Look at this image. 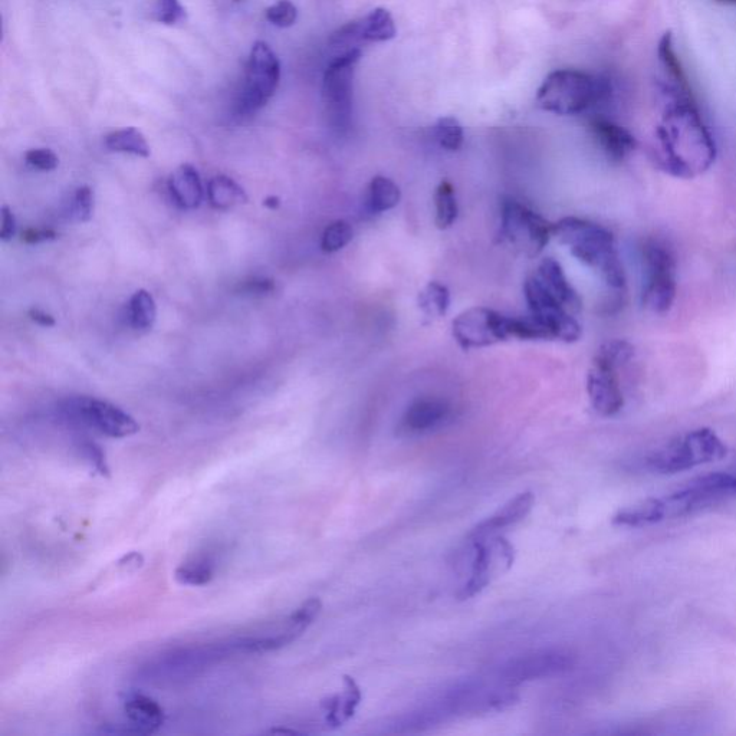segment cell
<instances>
[{"label":"cell","instance_id":"obj_1","mask_svg":"<svg viewBox=\"0 0 736 736\" xmlns=\"http://www.w3.org/2000/svg\"><path fill=\"white\" fill-rule=\"evenodd\" d=\"M656 127V161L660 169L678 179H693L711 169L716 144L695 98H667Z\"/></svg>","mask_w":736,"mask_h":736},{"label":"cell","instance_id":"obj_2","mask_svg":"<svg viewBox=\"0 0 736 736\" xmlns=\"http://www.w3.org/2000/svg\"><path fill=\"white\" fill-rule=\"evenodd\" d=\"M736 496V476L712 473L690 482L686 488L665 498H650L614 515L613 524L639 528L696 514L702 509Z\"/></svg>","mask_w":736,"mask_h":736},{"label":"cell","instance_id":"obj_3","mask_svg":"<svg viewBox=\"0 0 736 736\" xmlns=\"http://www.w3.org/2000/svg\"><path fill=\"white\" fill-rule=\"evenodd\" d=\"M552 236L567 245L578 261L596 269L610 288L626 287V272L610 230L588 220L564 218L552 225Z\"/></svg>","mask_w":736,"mask_h":736},{"label":"cell","instance_id":"obj_4","mask_svg":"<svg viewBox=\"0 0 736 736\" xmlns=\"http://www.w3.org/2000/svg\"><path fill=\"white\" fill-rule=\"evenodd\" d=\"M610 94L611 84L607 78L577 69H558L542 82L535 103L548 113L578 115L607 100Z\"/></svg>","mask_w":736,"mask_h":736},{"label":"cell","instance_id":"obj_5","mask_svg":"<svg viewBox=\"0 0 736 736\" xmlns=\"http://www.w3.org/2000/svg\"><path fill=\"white\" fill-rule=\"evenodd\" d=\"M361 55L360 48L335 55L324 72L322 101L328 124L337 134L347 133L351 127L354 74Z\"/></svg>","mask_w":736,"mask_h":736},{"label":"cell","instance_id":"obj_6","mask_svg":"<svg viewBox=\"0 0 736 736\" xmlns=\"http://www.w3.org/2000/svg\"><path fill=\"white\" fill-rule=\"evenodd\" d=\"M726 446L711 429H698L653 453L647 463L652 471L678 473L725 458Z\"/></svg>","mask_w":736,"mask_h":736},{"label":"cell","instance_id":"obj_7","mask_svg":"<svg viewBox=\"0 0 736 736\" xmlns=\"http://www.w3.org/2000/svg\"><path fill=\"white\" fill-rule=\"evenodd\" d=\"M243 81L238 110L252 115L269 103L281 81V62L266 42L258 41L252 46Z\"/></svg>","mask_w":736,"mask_h":736},{"label":"cell","instance_id":"obj_8","mask_svg":"<svg viewBox=\"0 0 736 736\" xmlns=\"http://www.w3.org/2000/svg\"><path fill=\"white\" fill-rule=\"evenodd\" d=\"M647 282L642 302L646 310L665 314L676 299V259L665 242L650 239L643 246Z\"/></svg>","mask_w":736,"mask_h":736},{"label":"cell","instance_id":"obj_9","mask_svg":"<svg viewBox=\"0 0 736 736\" xmlns=\"http://www.w3.org/2000/svg\"><path fill=\"white\" fill-rule=\"evenodd\" d=\"M473 560L469 580L459 591V600L481 594L495 578L508 571L514 564V547L499 535L471 540Z\"/></svg>","mask_w":736,"mask_h":736},{"label":"cell","instance_id":"obj_10","mask_svg":"<svg viewBox=\"0 0 736 736\" xmlns=\"http://www.w3.org/2000/svg\"><path fill=\"white\" fill-rule=\"evenodd\" d=\"M61 410L71 422L92 427L115 439L136 435L140 430V425L133 416L105 400L75 397L62 403Z\"/></svg>","mask_w":736,"mask_h":736},{"label":"cell","instance_id":"obj_11","mask_svg":"<svg viewBox=\"0 0 736 736\" xmlns=\"http://www.w3.org/2000/svg\"><path fill=\"white\" fill-rule=\"evenodd\" d=\"M501 236L535 256L550 242L552 225L534 210L508 197L501 205Z\"/></svg>","mask_w":736,"mask_h":736},{"label":"cell","instance_id":"obj_12","mask_svg":"<svg viewBox=\"0 0 736 736\" xmlns=\"http://www.w3.org/2000/svg\"><path fill=\"white\" fill-rule=\"evenodd\" d=\"M529 312L547 327L552 340L575 343L580 340L581 327L570 311L548 291L540 278H528L524 285Z\"/></svg>","mask_w":736,"mask_h":736},{"label":"cell","instance_id":"obj_13","mask_svg":"<svg viewBox=\"0 0 736 736\" xmlns=\"http://www.w3.org/2000/svg\"><path fill=\"white\" fill-rule=\"evenodd\" d=\"M574 665V657L561 649H544L528 655L515 657L499 667L496 678L505 685L517 688L531 680L552 678L563 675Z\"/></svg>","mask_w":736,"mask_h":736},{"label":"cell","instance_id":"obj_14","mask_svg":"<svg viewBox=\"0 0 736 736\" xmlns=\"http://www.w3.org/2000/svg\"><path fill=\"white\" fill-rule=\"evenodd\" d=\"M453 337L463 350L506 341L509 338L508 317L489 308H471L453 321Z\"/></svg>","mask_w":736,"mask_h":736},{"label":"cell","instance_id":"obj_15","mask_svg":"<svg viewBox=\"0 0 736 736\" xmlns=\"http://www.w3.org/2000/svg\"><path fill=\"white\" fill-rule=\"evenodd\" d=\"M397 29L391 13L384 8H376L358 21L345 23L330 38V46L340 54L356 49L357 44L367 42L391 41L396 38ZM337 54V55H340Z\"/></svg>","mask_w":736,"mask_h":736},{"label":"cell","instance_id":"obj_16","mask_svg":"<svg viewBox=\"0 0 736 736\" xmlns=\"http://www.w3.org/2000/svg\"><path fill=\"white\" fill-rule=\"evenodd\" d=\"M587 393L591 406L601 416H614L623 409L624 397L616 368L594 360L593 367L588 371Z\"/></svg>","mask_w":736,"mask_h":736},{"label":"cell","instance_id":"obj_17","mask_svg":"<svg viewBox=\"0 0 736 736\" xmlns=\"http://www.w3.org/2000/svg\"><path fill=\"white\" fill-rule=\"evenodd\" d=\"M657 57H659V65L663 74L662 81H660L663 94L667 98H692V88L683 71L682 62L676 54L670 32L660 39L659 46H657Z\"/></svg>","mask_w":736,"mask_h":736},{"label":"cell","instance_id":"obj_18","mask_svg":"<svg viewBox=\"0 0 736 736\" xmlns=\"http://www.w3.org/2000/svg\"><path fill=\"white\" fill-rule=\"evenodd\" d=\"M534 502L535 496L532 492H524V494L515 496L514 499L506 502L501 509H498L492 517L476 525L469 534V541L491 537V535L498 534L502 529L514 527L518 522L524 521L529 512L532 511Z\"/></svg>","mask_w":736,"mask_h":736},{"label":"cell","instance_id":"obj_19","mask_svg":"<svg viewBox=\"0 0 736 736\" xmlns=\"http://www.w3.org/2000/svg\"><path fill=\"white\" fill-rule=\"evenodd\" d=\"M449 414L450 406L445 400L437 397H420L407 407L402 427L414 435L432 432L448 420Z\"/></svg>","mask_w":736,"mask_h":736},{"label":"cell","instance_id":"obj_20","mask_svg":"<svg viewBox=\"0 0 736 736\" xmlns=\"http://www.w3.org/2000/svg\"><path fill=\"white\" fill-rule=\"evenodd\" d=\"M123 705L128 728L133 731V734H154L164 724L166 715H164L163 708L150 696L136 692L128 693Z\"/></svg>","mask_w":736,"mask_h":736},{"label":"cell","instance_id":"obj_21","mask_svg":"<svg viewBox=\"0 0 736 736\" xmlns=\"http://www.w3.org/2000/svg\"><path fill=\"white\" fill-rule=\"evenodd\" d=\"M590 131L610 160L623 161L636 150L633 134L607 118L594 117L590 121Z\"/></svg>","mask_w":736,"mask_h":736},{"label":"cell","instance_id":"obj_22","mask_svg":"<svg viewBox=\"0 0 736 736\" xmlns=\"http://www.w3.org/2000/svg\"><path fill=\"white\" fill-rule=\"evenodd\" d=\"M538 272H540L542 284L564 305L565 310L570 311L571 314H578L583 310V301H581L580 295L575 291L573 285L568 282L563 268L555 259H544L540 268H538Z\"/></svg>","mask_w":736,"mask_h":736},{"label":"cell","instance_id":"obj_23","mask_svg":"<svg viewBox=\"0 0 736 736\" xmlns=\"http://www.w3.org/2000/svg\"><path fill=\"white\" fill-rule=\"evenodd\" d=\"M169 192L182 209L193 210L203 199V186L199 172L192 164H182L169 179Z\"/></svg>","mask_w":736,"mask_h":736},{"label":"cell","instance_id":"obj_24","mask_svg":"<svg viewBox=\"0 0 736 736\" xmlns=\"http://www.w3.org/2000/svg\"><path fill=\"white\" fill-rule=\"evenodd\" d=\"M343 683L344 689L340 695L331 696V698L322 702V708L327 713L325 719H327V724L331 728H338V726L350 721L356 713L361 699H363L360 686L357 685L356 680L350 678V676H344Z\"/></svg>","mask_w":736,"mask_h":736},{"label":"cell","instance_id":"obj_25","mask_svg":"<svg viewBox=\"0 0 736 736\" xmlns=\"http://www.w3.org/2000/svg\"><path fill=\"white\" fill-rule=\"evenodd\" d=\"M207 199L218 210L232 209L239 203L248 202L245 190L228 176H216L207 184Z\"/></svg>","mask_w":736,"mask_h":736},{"label":"cell","instance_id":"obj_26","mask_svg":"<svg viewBox=\"0 0 736 736\" xmlns=\"http://www.w3.org/2000/svg\"><path fill=\"white\" fill-rule=\"evenodd\" d=\"M105 147L115 153L133 154V156L150 157L151 150L146 137L134 127L113 131L105 137Z\"/></svg>","mask_w":736,"mask_h":736},{"label":"cell","instance_id":"obj_27","mask_svg":"<svg viewBox=\"0 0 736 736\" xmlns=\"http://www.w3.org/2000/svg\"><path fill=\"white\" fill-rule=\"evenodd\" d=\"M400 197L402 193L393 180L384 176H376L371 180L367 199L371 212L381 213L393 209L399 205Z\"/></svg>","mask_w":736,"mask_h":736},{"label":"cell","instance_id":"obj_28","mask_svg":"<svg viewBox=\"0 0 736 736\" xmlns=\"http://www.w3.org/2000/svg\"><path fill=\"white\" fill-rule=\"evenodd\" d=\"M128 317L134 330L147 331L153 328L157 318V307L149 291L140 289L131 297Z\"/></svg>","mask_w":736,"mask_h":736},{"label":"cell","instance_id":"obj_29","mask_svg":"<svg viewBox=\"0 0 736 736\" xmlns=\"http://www.w3.org/2000/svg\"><path fill=\"white\" fill-rule=\"evenodd\" d=\"M436 226L439 229H448L458 218L459 207L456 200L455 187L445 180L439 184L435 195Z\"/></svg>","mask_w":736,"mask_h":736},{"label":"cell","instance_id":"obj_30","mask_svg":"<svg viewBox=\"0 0 736 736\" xmlns=\"http://www.w3.org/2000/svg\"><path fill=\"white\" fill-rule=\"evenodd\" d=\"M450 294L449 289L439 282H430L429 285L419 295L420 310L425 312L427 317L439 318L443 317L449 310Z\"/></svg>","mask_w":736,"mask_h":736},{"label":"cell","instance_id":"obj_31","mask_svg":"<svg viewBox=\"0 0 736 736\" xmlns=\"http://www.w3.org/2000/svg\"><path fill=\"white\" fill-rule=\"evenodd\" d=\"M633 357L634 347L629 343V341L611 340L598 348L594 360L600 361V363L607 364V366L619 370V367L630 363V361L633 360Z\"/></svg>","mask_w":736,"mask_h":736},{"label":"cell","instance_id":"obj_32","mask_svg":"<svg viewBox=\"0 0 736 736\" xmlns=\"http://www.w3.org/2000/svg\"><path fill=\"white\" fill-rule=\"evenodd\" d=\"M213 565L207 560H197L193 563L180 565L176 570V580L184 586H206L212 581Z\"/></svg>","mask_w":736,"mask_h":736},{"label":"cell","instance_id":"obj_33","mask_svg":"<svg viewBox=\"0 0 736 736\" xmlns=\"http://www.w3.org/2000/svg\"><path fill=\"white\" fill-rule=\"evenodd\" d=\"M353 239V228L345 220H335L325 228L321 238V249L327 253L341 251Z\"/></svg>","mask_w":736,"mask_h":736},{"label":"cell","instance_id":"obj_34","mask_svg":"<svg viewBox=\"0 0 736 736\" xmlns=\"http://www.w3.org/2000/svg\"><path fill=\"white\" fill-rule=\"evenodd\" d=\"M437 141L443 149L458 151L463 144V128L458 118L440 117L435 127Z\"/></svg>","mask_w":736,"mask_h":736},{"label":"cell","instance_id":"obj_35","mask_svg":"<svg viewBox=\"0 0 736 736\" xmlns=\"http://www.w3.org/2000/svg\"><path fill=\"white\" fill-rule=\"evenodd\" d=\"M321 610V601L318 598H310V600L305 601L299 609L295 610L289 616L287 621L288 626L301 636L314 623V620L320 616Z\"/></svg>","mask_w":736,"mask_h":736},{"label":"cell","instance_id":"obj_36","mask_svg":"<svg viewBox=\"0 0 736 736\" xmlns=\"http://www.w3.org/2000/svg\"><path fill=\"white\" fill-rule=\"evenodd\" d=\"M266 21L278 28H291L298 19V9L291 0H279L265 12Z\"/></svg>","mask_w":736,"mask_h":736},{"label":"cell","instance_id":"obj_37","mask_svg":"<svg viewBox=\"0 0 736 736\" xmlns=\"http://www.w3.org/2000/svg\"><path fill=\"white\" fill-rule=\"evenodd\" d=\"M186 8L180 0H157L154 19L163 25L172 26L186 21Z\"/></svg>","mask_w":736,"mask_h":736},{"label":"cell","instance_id":"obj_38","mask_svg":"<svg viewBox=\"0 0 736 736\" xmlns=\"http://www.w3.org/2000/svg\"><path fill=\"white\" fill-rule=\"evenodd\" d=\"M95 196L94 190L88 186L78 187L72 199V216L78 222H88L94 215Z\"/></svg>","mask_w":736,"mask_h":736},{"label":"cell","instance_id":"obj_39","mask_svg":"<svg viewBox=\"0 0 736 736\" xmlns=\"http://www.w3.org/2000/svg\"><path fill=\"white\" fill-rule=\"evenodd\" d=\"M26 163L41 172H52L59 166V159L54 151L49 149H32L25 154Z\"/></svg>","mask_w":736,"mask_h":736},{"label":"cell","instance_id":"obj_40","mask_svg":"<svg viewBox=\"0 0 736 736\" xmlns=\"http://www.w3.org/2000/svg\"><path fill=\"white\" fill-rule=\"evenodd\" d=\"M274 291L275 282L269 278H259V276L243 281L238 287V292L252 295V297H265V295L272 294Z\"/></svg>","mask_w":736,"mask_h":736},{"label":"cell","instance_id":"obj_41","mask_svg":"<svg viewBox=\"0 0 736 736\" xmlns=\"http://www.w3.org/2000/svg\"><path fill=\"white\" fill-rule=\"evenodd\" d=\"M82 450H84L87 459L90 460L92 468L100 475L108 476L110 469H108L107 460H105L104 452L100 446L95 445L94 442H87L82 445Z\"/></svg>","mask_w":736,"mask_h":736},{"label":"cell","instance_id":"obj_42","mask_svg":"<svg viewBox=\"0 0 736 736\" xmlns=\"http://www.w3.org/2000/svg\"><path fill=\"white\" fill-rule=\"evenodd\" d=\"M0 239L2 241H11L16 233V218L9 206H2L0 209Z\"/></svg>","mask_w":736,"mask_h":736},{"label":"cell","instance_id":"obj_43","mask_svg":"<svg viewBox=\"0 0 736 736\" xmlns=\"http://www.w3.org/2000/svg\"><path fill=\"white\" fill-rule=\"evenodd\" d=\"M57 236V233L51 229H28L23 232L22 241L29 243V245H35V243L54 241Z\"/></svg>","mask_w":736,"mask_h":736},{"label":"cell","instance_id":"obj_44","mask_svg":"<svg viewBox=\"0 0 736 736\" xmlns=\"http://www.w3.org/2000/svg\"><path fill=\"white\" fill-rule=\"evenodd\" d=\"M29 317H31L32 321H35L36 324L41 325V327H54L55 325V318L52 317L51 314H48V312L39 310V308H32L31 311H29Z\"/></svg>","mask_w":736,"mask_h":736},{"label":"cell","instance_id":"obj_45","mask_svg":"<svg viewBox=\"0 0 736 736\" xmlns=\"http://www.w3.org/2000/svg\"><path fill=\"white\" fill-rule=\"evenodd\" d=\"M264 205L269 207V209L275 210L281 205V200H279V197L271 196L264 200Z\"/></svg>","mask_w":736,"mask_h":736},{"label":"cell","instance_id":"obj_46","mask_svg":"<svg viewBox=\"0 0 736 736\" xmlns=\"http://www.w3.org/2000/svg\"><path fill=\"white\" fill-rule=\"evenodd\" d=\"M719 3H725V5H736V0H716Z\"/></svg>","mask_w":736,"mask_h":736},{"label":"cell","instance_id":"obj_47","mask_svg":"<svg viewBox=\"0 0 736 736\" xmlns=\"http://www.w3.org/2000/svg\"><path fill=\"white\" fill-rule=\"evenodd\" d=\"M235 2H241V0H235Z\"/></svg>","mask_w":736,"mask_h":736}]
</instances>
